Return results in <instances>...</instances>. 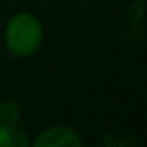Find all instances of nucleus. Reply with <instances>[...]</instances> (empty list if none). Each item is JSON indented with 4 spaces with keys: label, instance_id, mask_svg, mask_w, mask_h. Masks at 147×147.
Wrapping results in <instances>:
<instances>
[{
    "label": "nucleus",
    "instance_id": "obj_1",
    "mask_svg": "<svg viewBox=\"0 0 147 147\" xmlns=\"http://www.w3.org/2000/svg\"><path fill=\"white\" fill-rule=\"evenodd\" d=\"M4 43L15 58L32 56L43 43V24L34 13H15L4 28Z\"/></svg>",
    "mask_w": 147,
    "mask_h": 147
},
{
    "label": "nucleus",
    "instance_id": "obj_2",
    "mask_svg": "<svg viewBox=\"0 0 147 147\" xmlns=\"http://www.w3.org/2000/svg\"><path fill=\"white\" fill-rule=\"evenodd\" d=\"M36 147H80L82 140L73 130L71 127L65 125H54L39 132V136L34 140Z\"/></svg>",
    "mask_w": 147,
    "mask_h": 147
},
{
    "label": "nucleus",
    "instance_id": "obj_3",
    "mask_svg": "<svg viewBox=\"0 0 147 147\" xmlns=\"http://www.w3.org/2000/svg\"><path fill=\"white\" fill-rule=\"evenodd\" d=\"M28 140L17 125L0 123V147H26Z\"/></svg>",
    "mask_w": 147,
    "mask_h": 147
},
{
    "label": "nucleus",
    "instance_id": "obj_4",
    "mask_svg": "<svg viewBox=\"0 0 147 147\" xmlns=\"http://www.w3.org/2000/svg\"><path fill=\"white\" fill-rule=\"evenodd\" d=\"M21 119V108L15 100H4L0 104V123L7 125H17Z\"/></svg>",
    "mask_w": 147,
    "mask_h": 147
}]
</instances>
